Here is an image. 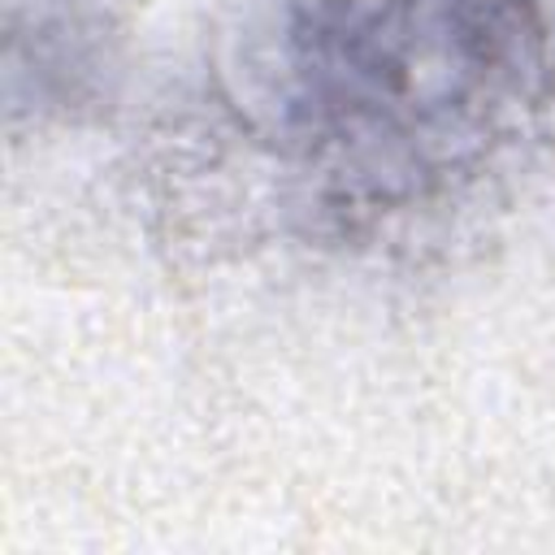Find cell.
<instances>
[{
  "instance_id": "2",
  "label": "cell",
  "mask_w": 555,
  "mask_h": 555,
  "mask_svg": "<svg viewBox=\"0 0 555 555\" xmlns=\"http://www.w3.org/2000/svg\"><path fill=\"white\" fill-rule=\"evenodd\" d=\"M113 13L104 0H13L9 4V113L74 117L100 104L113 74Z\"/></svg>"
},
{
  "instance_id": "1",
  "label": "cell",
  "mask_w": 555,
  "mask_h": 555,
  "mask_svg": "<svg viewBox=\"0 0 555 555\" xmlns=\"http://www.w3.org/2000/svg\"><path fill=\"white\" fill-rule=\"evenodd\" d=\"M221 104L321 243H386L481 195L555 100L546 0H243Z\"/></svg>"
}]
</instances>
